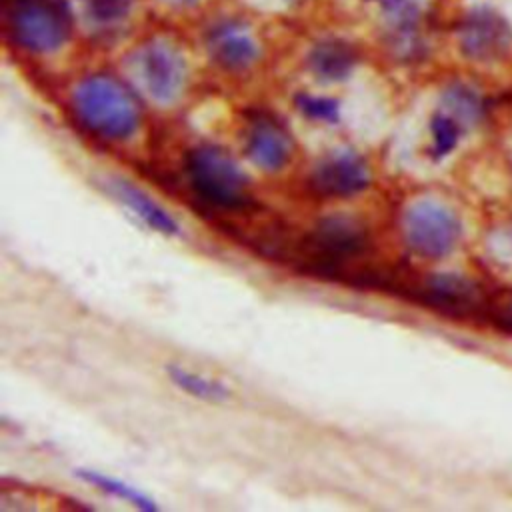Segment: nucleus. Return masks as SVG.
I'll return each mask as SVG.
<instances>
[{
	"instance_id": "1a4fd4ad",
	"label": "nucleus",
	"mask_w": 512,
	"mask_h": 512,
	"mask_svg": "<svg viewBox=\"0 0 512 512\" xmlns=\"http://www.w3.org/2000/svg\"><path fill=\"white\" fill-rule=\"evenodd\" d=\"M406 288L418 304L446 316L464 318L482 312L486 314L488 308V298L482 288L474 280L454 272L426 274L410 280Z\"/></svg>"
},
{
	"instance_id": "9b49d317",
	"label": "nucleus",
	"mask_w": 512,
	"mask_h": 512,
	"mask_svg": "<svg viewBox=\"0 0 512 512\" xmlns=\"http://www.w3.org/2000/svg\"><path fill=\"white\" fill-rule=\"evenodd\" d=\"M458 42L466 58L476 62H494L504 58L510 50L512 30L502 16L488 8H480L462 20Z\"/></svg>"
},
{
	"instance_id": "6ab92c4d",
	"label": "nucleus",
	"mask_w": 512,
	"mask_h": 512,
	"mask_svg": "<svg viewBox=\"0 0 512 512\" xmlns=\"http://www.w3.org/2000/svg\"><path fill=\"white\" fill-rule=\"evenodd\" d=\"M486 316L500 330L512 332V292H506V294H500L498 298L488 300Z\"/></svg>"
},
{
	"instance_id": "f257e3e1",
	"label": "nucleus",
	"mask_w": 512,
	"mask_h": 512,
	"mask_svg": "<svg viewBox=\"0 0 512 512\" xmlns=\"http://www.w3.org/2000/svg\"><path fill=\"white\" fill-rule=\"evenodd\" d=\"M176 184L210 218H246L260 208L258 186L246 162L218 142L190 144L180 156Z\"/></svg>"
},
{
	"instance_id": "f3484780",
	"label": "nucleus",
	"mask_w": 512,
	"mask_h": 512,
	"mask_svg": "<svg viewBox=\"0 0 512 512\" xmlns=\"http://www.w3.org/2000/svg\"><path fill=\"white\" fill-rule=\"evenodd\" d=\"M464 130L466 128L454 116H450L440 108L430 120V146H428L430 158L432 160L446 158L460 142V136Z\"/></svg>"
},
{
	"instance_id": "4468645a",
	"label": "nucleus",
	"mask_w": 512,
	"mask_h": 512,
	"mask_svg": "<svg viewBox=\"0 0 512 512\" xmlns=\"http://www.w3.org/2000/svg\"><path fill=\"white\" fill-rule=\"evenodd\" d=\"M166 376L174 388L200 402L218 404L232 396V390L224 380L178 362L166 364Z\"/></svg>"
},
{
	"instance_id": "423d86ee",
	"label": "nucleus",
	"mask_w": 512,
	"mask_h": 512,
	"mask_svg": "<svg viewBox=\"0 0 512 512\" xmlns=\"http://www.w3.org/2000/svg\"><path fill=\"white\" fill-rule=\"evenodd\" d=\"M130 70L142 94L156 106L170 108L186 92L188 62L182 50L166 38L142 44L130 58Z\"/></svg>"
},
{
	"instance_id": "20e7f679",
	"label": "nucleus",
	"mask_w": 512,
	"mask_h": 512,
	"mask_svg": "<svg viewBox=\"0 0 512 512\" xmlns=\"http://www.w3.org/2000/svg\"><path fill=\"white\" fill-rule=\"evenodd\" d=\"M302 194L322 206H346L370 194L376 186V170L366 154L352 146H336L316 156L302 176Z\"/></svg>"
},
{
	"instance_id": "f03ea898",
	"label": "nucleus",
	"mask_w": 512,
	"mask_h": 512,
	"mask_svg": "<svg viewBox=\"0 0 512 512\" xmlns=\"http://www.w3.org/2000/svg\"><path fill=\"white\" fill-rule=\"evenodd\" d=\"M374 224L344 206H324L294 238V260L330 278L364 272L376 256Z\"/></svg>"
},
{
	"instance_id": "f8f14e48",
	"label": "nucleus",
	"mask_w": 512,
	"mask_h": 512,
	"mask_svg": "<svg viewBox=\"0 0 512 512\" xmlns=\"http://www.w3.org/2000/svg\"><path fill=\"white\" fill-rule=\"evenodd\" d=\"M206 52L218 68L234 74L248 72L260 60L254 34L236 20H222L206 32Z\"/></svg>"
},
{
	"instance_id": "2eb2a0df",
	"label": "nucleus",
	"mask_w": 512,
	"mask_h": 512,
	"mask_svg": "<svg viewBox=\"0 0 512 512\" xmlns=\"http://www.w3.org/2000/svg\"><path fill=\"white\" fill-rule=\"evenodd\" d=\"M76 476L90 488L110 496V498H116V500H122L142 512H156L158 510V504L154 502V498L146 492H142L140 488L124 482L122 478H116L112 474H106L102 470H94V468H78L76 470Z\"/></svg>"
},
{
	"instance_id": "7ed1b4c3",
	"label": "nucleus",
	"mask_w": 512,
	"mask_h": 512,
	"mask_svg": "<svg viewBox=\"0 0 512 512\" xmlns=\"http://www.w3.org/2000/svg\"><path fill=\"white\" fill-rule=\"evenodd\" d=\"M76 124L102 144L124 148L134 144L144 128V108L132 88L106 72L78 80L70 92Z\"/></svg>"
},
{
	"instance_id": "6e6552de",
	"label": "nucleus",
	"mask_w": 512,
	"mask_h": 512,
	"mask_svg": "<svg viewBox=\"0 0 512 512\" xmlns=\"http://www.w3.org/2000/svg\"><path fill=\"white\" fill-rule=\"evenodd\" d=\"M4 18L14 44L34 54L56 52L72 26L64 0H8Z\"/></svg>"
},
{
	"instance_id": "a211bd4d",
	"label": "nucleus",
	"mask_w": 512,
	"mask_h": 512,
	"mask_svg": "<svg viewBox=\"0 0 512 512\" xmlns=\"http://www.w3.org/2000/svg\"><path fill=\"white\" fill-rule=\"evenodd\" d=\"M296 108L310 120L322 124H336L340 118V106L334 98L316 96V94H298Z\"/></svg>"
},
{
	"instance_id": "dca6fc26",
	"label": "nucleus",
	"mask_w": 512,
	"mask_h": 512,
	"mask_svg": "<svg viewBox=\"0 0 512 512\" xmlns=\"http://www.w3.org/2000/svg\"><path fill=\"white\" fill-rule=\"evenodd\" d=\"M444 112L454 116L464 128L476 124L482 116V100L480 96L464 86V84H452L442 94V106Z\"/></svg>"
},
{
	"instance_id": "412c9836",
	"label": "nucleus",
	"mask_w": 512,
	"mask_h": 512,
	"mask_svg": "<svg viewBox=\"0 0 512 512\" xmlns=\"http://www.w3.org/2000/svg\"><path fill=\"white\" fill-rule=\"evenodd\" d=\"M162 2H166V4H170V6L182 8V6H192V4H196L198 0H162Z\"/></svg>"
},
{
	"instance_id": "aec40b11",
	"label": "nucleus",
	"mask_w": 512,
	"mask_h": 512,
	"mask_svg": "<svg viewBox=\"0 0 512 512\" xmlns=\"http://www.w3.org/2000/svg\"><path fill=\"white\" fill-rule=\"evenodd\" d=\"M88 6L98 22H114L130 10V0H88Z\"/></svg>"
},
{
	"instance_id": "ddd939ff",
	"label": "nucleus",
	"mask_w": 512,
	"mask_h": 512,
	"mask_svg": "<svg viewBox=\"0 0 512 512\" xmlns=\"http://www.w3.org/2000/svg\"><path fill=\"white\" fill-rule=\"evenodd\" d=\"M356 50L342 40H322L308 54V70L324 84L346 80L356 68Z\"/></svg>"
},
{
	"instance_id": "9d476101",
	"label": "nucleus",
	"mask_w": 512,
	"mask_h": 512,
	"mask_svg": "<svg viewBox=\"0 0 512 512\" xmlns=\"http://www.w3.org/2000/svg\"><path fill=\"white\" fill-rule=\"evenodd\" d=\"M102 190L148 230L166 238H180L184 234L180 218L132 178L110 174L102 180Z\"/></svg>"
},
{
	"instance_id": "0eeeda50",
	"label": "nucleus",
	"mask_w": 512,
	"mask_h": 512,
	"mask_svg": "<svg viewBox=\"0 0 512 512\" xmlns=\"http://www.w3.org/2000/svg\"><path fill=\"white\" fill-rule=\"evenodd\" d=\"M240 152L246 166L262 178L278 180L294 168L298 146L280 118L264 110H252L240 130Z\"/></svg>"
},
{
	"instance_id": "39448f33",
	"label": "nucleus",
	"mask_w": 512,
	"mask_h": 512,
	"mask_svg": "<svg viewBox=\"0 0 512 512\" xmlns=\"http://www.w3.org/2000/svg\"><path fill=\"white\" fill-rule=\"evenodd\" d=\"M396 234L410 256L436 262L456 250L462 222L456 210L440 198L416 196L398 210Z\"/></svg>"
}]
</instances>
